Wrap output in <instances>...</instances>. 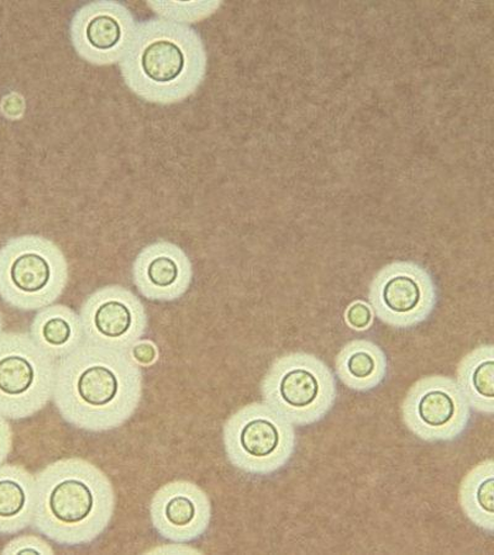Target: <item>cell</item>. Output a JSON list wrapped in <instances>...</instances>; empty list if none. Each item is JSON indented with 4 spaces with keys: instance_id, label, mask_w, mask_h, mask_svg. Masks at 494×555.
<instances>
[{
    "instance_id": "obj_1",
    "label": "cell",
    "mask_w": 494,
    "mask_h": 555,
    "mask_svg": "<svg viewBox=\"0 0 494 555\" xmlns=\"http://www.w3.org/2000/svg\"><path fill=\"white\" fill-rule=\"evenodd\" d=\"M141 397L142 372L130 351L85 341L58 362L53 404L67 424L83 431L123 426Z\"/></svg>"
},
{
    "instance_id": "obj_2",
    "label": "cell",
    "mask_w": 494,
    "mask_h": 555,
    "mask_svg": "<svg viewBox=\"0 0 494 555\" xmlns=\"http://www.w3.org/2000/svg\"><path fill=\"white\" fill-rule=\"evenodd\" d=\"M33 527L66 547L92 543L111 525L115 491L106 474L83 459L50 463L35 476Z\"/></svg>"
},
{
    "instance_id": "obj_3",
    "label": "cell",
    "mask_w": 494,
    "mask_h": 555,
    "mask_svg": "<svg viewBox=\"0 0 494 555\" xmlns=\"http://www.w3.org/2000/svg\"><path fill=\"white\" fill-rule=\"evenodd\" d=\"M119 66L125 85L141 100L174 104L201 86L206 55L201 36L191 26L152 20L138 24Z\"/></svg>"
},
{
    "instance_id": "obj_4",
    "label": "cell",
    "mask_w": 494,
    "mask_h": 555,
    "mask_svg": "<svg viewBox=\"0 0 494 555\" xmlns=\"http://www.w3.org/2000/svg\"><path fill=\"white\" fill-rule=\"evenodd\" d=\"M67 283V259L49 238L20 236L0 248V298L9 307L21 311L50 307Z\"/></svg>"
},
{
    "instance_id": "obj_5",
    "label": "cell",
    "mask_w": 494,
    "mask_h": 555,
    "mask_svg": "<svg viewBox=\"0 0 494 555\" xmlns=\"http://www.w3.org/2000/svg\"><path fill=\"white\" fill-rule=\"evenodd\" d=\"M266 404L296 426L325 418L337 399L334 377L317 357L294 353L280 358L263 384Z\"/></svg>"
},
{
    "instance_id": "obj_6",
    "label": "cell",
    "mask_w": 494,
    "mask_h": 555,
    "mask_svg": "<svg viewBox=\"0 0 494 555\" xmlns=\"http://www.w3.org/2000/svg\"><path fill=\"white\" fill-rule=\"evenodd\" d=\"M223 441L233 467L253 476L282 469L295 450L292 424L267 404L237 411L224 426Z\"/></svg>"
},
{
    "instance_id": "obj_7",
    "label": "cell",
    "mask_w": 494,
    "mask_h": 555,
    "mask_svg": "<svg viewBox=\"0 0 494 555\" xmlns=\"http://www.w3.org/2000/svg\"><path fill=\"white\" fill-rule=\"evenodd\" d=\"M56 360L28 334L0 335V415L29 418L52 400Z\"/></svg>"
},
{
    "instance_id": "obj_8",
    "label": "cell",
    "mask_w": 494,
    "mask_h": 555,
    "mask_svg": "<svg viewBox=\"0 0 494 555\" xmlns=\"http://www.w3.org/2000/svg\"><path fill=\"white\" fill-rule=\"evenodd\" d=\"M470 417L469 402L459 384L451 378L421 379L404 400V424L427 442L456 440L469 426Z\"/></svg>"
},
{
    "instance_id": "obj_9",
    "label": "cell",
    "mask_w": 494,
    "mask_h": 555,
    "mask_svg": "<svg viewBox=\"0 0 494 555\" xmlns=\"http://www.w3.org/2000/svg\"><path fill=\"white\" fill-rule=\"evenodd\" d=\"M85 341L130 349L148 330V313L141 300L119 285L98 289L85 300L79 311Z\"/></svg>"
},
{
    "instance_id": "obj_10",
    "label": "cell",
    "mask_w": 494,
    "mask_h": 555,
    "mask_svg": "<svg viewBox=\"0 0 494 555\" xmlns=\"http://www.w3.org/2000/svg\"><path fill=\"white\" fill-rule=\"evenodd\" d=\"M137 26L129 9L121 3H89L72 20L71 40L89 64L113 65L127 52Z\"/></svg>"
},
{
    "instance_id": "obj_11",
    "label": "cell",
    "mask_w": 494,
    "mask_h": 555,
    "mask_svg": "<svg viewBox=\"0 0 494 555\" xmlns=\"http://www.w3.org/2000/svg\"><path fill=\"white\" fill-rule=\"evenodd\" d=\"M370 300L384 324L408 328L427 320L435 307L436 294L430 276L420 268L395 264L376 278Z\"/></svg>"
},
{
    "instance_id": "obj_12",
    "label": "cell",
    "mask_w": 494,
    "mask_h": 555,
    "mask_svg": "<svg viewBox=\"0 0 494 555\" xmlns=\"http://www.w3.org/2000/svg\"><path fill=\"white\" fill-rule=\"evenodd\" d=\"M150 517L163 539L174 543L194 542L208 531L211 500L194 482L170 481L152 498Z\"/></svg>"
},
{
    "instance_id": "obj_13",
    "label": "cell",
    "mask_w": 494,
    "mask_h": 555,
    "mask_svg": "<svg viewBox=\"0 0 494 555\" xmlns=\"http://www.w3.org/2000/svg\"><path fill=\"white\" fill-rule=\"evenodd\" d=\"M190 258L175 244L160 241L143 248L132 267V281L143 298L169 302L182 298L192 283Z\"/></svg>"
},
{
    "instance_id": "obj_14",
    "label": "cell",
    "mask_w": 494,
    "mask_h": 555,
    "mask_svg": "<svg viewBox=\"0 0 494 555\" xmlns=\"http://www.w3.org/2000/svg\"><path fill=\"white\" fill-rule=\"evenodd\" d=\"M36 479L22 465H0V534H16L33 525Z\"/></svg>"
},
{
    "instance_id": "obj_15",
    "label": "cell",
    "mask_w": 494,
    "mask_h": 555,
    "mask_svg": "<svg viewBox=\"0 0 494 555\" xmlns=\"http://www.w3.org/2000/svg\"><path fill=\"white\" fill-rule=\"evenodd\" d=\"M30 336L53 360H61L85 343L79 315L68 307L53 304L36 313Z\"/></svg>"
},
{
    "instance_id": "obj_16",
    "label": "cell",
    "mask_w": 494,
    "mask_h": 555,
    "mask_svg": "<svg viewBox=\"0 0 494 555\" xmlns=\"http://www.w3.org/2000/svg\"><path fill=\"white\" fill-rule=\"evenodd\" d=\"M337 372L347 388L367 391L382 383L388 373V361L379 346L368 341H354L339 353Z\"/></svg>"
},
{
    "instance_id": "obj_17",
    "label": "cell",
    "mask_w": 494,
    "mask_h": 555,
    "mask_svg": "<svg viewBox=\"0 0 494 555\" xmlns=\"http://www.w3.org/2000/svg\"><path fill=\"white\" fill-rule=\"evenodd\" d=\"M459 387L469 405L479 413H494V352L480 347L467 356L459 369Z\"/></svg>"
},
{
    "instance_id": "obj_18",
    "label": "cell",
    "mask_w": 494,
    "mask_h": 555,
    "mask_svg": "<svg viewBox=\"0 0 494 555\" xmlns=\"http://www.w3.org/2000/svg\"><path fill=\"white\" fill-rule=\"evenodd\" d=\"M460 504L469 520L492 533L494 530V464L486 461L473 468L463 481Z\"/></svg>"
},
{
    "instance_id": "obj_19",
    "label": "cell",
    "mask_w": 494,
    "mask_h": 555,
    "mask_svg": "<svg viewBox=\"0 0 494 555\" xmlns=\"http://www.w3.org/2000/svg\"><path fill=\"white\" fill-rule=\"evenodd\" d=\"M148 4L159 15L164 16V20L175 23L179 22V24H182V22L193 23L200 21L202 17L212 14L219 5V3L212 2H149Z\"/></svg>"
},
{
    "instance_id": "obj_20",
    "label": "cell",
    "mask_w": 494,
    "mask_h": 555,
    "mask_svg": "<svg viewBox=\"0 0 494 555\" xmlns=\"http://www.w3.org/2000/svg\"><path fill=\"white\" fill-rule=\"evenodd\" d=\"M2 554H55L51 545L38 535H21L9 542Z\"/></svg>"
},
{
    "instance_id": "obj_21",
    "label": "cell",
    "mask_w": 494,
    "mask_h": 555,
    "mask_svg": "<svg viewBox=\"0 0 494 555\" xmlns=\"http://www.w3.org/2000/svg\"><path fill=\"white\" fill-rule=\"evenodd\" d=\"M373 313L365 302L357 301L350 306L345 313L346 324L354 330H366L371 326Z\"/></svg>"
},
{
    "instance_id": "obj_22",
    "label": "cell",
    "mask_w": 494,
    "mask_h": 555,
    "mask_svg": "<svg viewBox=\"0 0 494 555\" xmlns=\"http://www.w3.org/2000/svg\"><path fill=\"white\" fill-rule=\"evenodd\" d=\"M13 449V429L9 421L0 415V465H2Z\"/></svg>"
},
{
    "instance_id": "obj_23",
    "label": "cell",
    "mask_w": 494,
    "mask_h": 555,
    "mask_svg": "<svg viewBox=\"0 0 494 555\" xmlns=\"http://www.w3.org/2000/svg\"><path fill=\"white\" fill-rule=\"evenodd\" d=\"M134 361L139 365H149L156 361V348L149 343H138L130 349Z\"/></svg>"
},
{
    "instance_id": "obj_24",
    "label": "cell",
    "mask_w": 494,
    "mask_h": 555,
    "mask_svg": "<svg viewBox=\"0 0 494 555\" xmlns=\"http://www.w3.org/2000/svg\"><path fill=\"white\" fill-rule=\"evenodd\" d=\"M197 551L194 548L187 547L183 544H169L168 547H159L156 550H152L151 553L159 554H192Z\"/></svg>"
},
{
    "instance_id": "obj_25",
    "label": "cell",
    "mask_w": 494,
    "mask_h": 555,
    "mask_svg": "<svg viewBox=\"0 0 494 555\" xmlns=\"http://www.w3.org/2000/svg\"><path fill=\"white\" fill-rule=\"evenodd\" d=\"M3 334V320H2V313H0V335Z\"/></svg>"
}]
</instances>
